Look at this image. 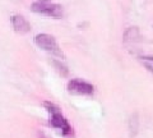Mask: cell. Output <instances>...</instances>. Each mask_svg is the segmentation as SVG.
Masks as SVG:
<instances>
[{
    "label": "cell",
    "instance_id": "cell-1",
    "mask_svg": "<svg viewBox=\"0 0 153 138\" xmlns=\"http://www.w3.org/2000/svg\"><path fill=\"white\" fill-rule=\"evenodd\" d=\"M44 106L46 107V110L50 115V122H49L50 125L52 128H55V129H57L63 136H70L71 133H73V129H71L69 122L66 120L65 116L61 114L60 109L57 107L55 104L49 102V101L44 102Z\"/></svg>",
    "mask_w": 153,
    "mask_h": 138
},
{
    "label": "cell",
    "instance_id": "cell-2",
    "mask_svg": "<svg viewBox=\"0 0 153 138\" xmlns=\"http://www.w3.org/2000/svg\"><path fill=\"white\" fill-rule=\"evenodd\" d=\"M31 10L41 16L51 17L55 19H60L63 17V7L60 4H55L51 0H36L31 5Z\"/></svg>",
    "mask_w": 153,
    "mask_h": 138
},
{
    "label": "cell",
    "instance_id": "cell-3",
    "mask_svg": "<svg viewBox=\"0 0 153 138\" xmlns=\"http://www.w3.org/2000/svg\"><path fill=\"white\" fill-rule=\"evenodd\" d=\"M35 44L42 50L49 51V53H52L59 56H63V53L59 49V45H57L54 36L47 35V33H40V35H37L35 37Z\"/></svg>",
    "mask_w": 153,
    "mask_h": 138
},
{
    "label": "cell",
    "instance_id": "cell-4",
    "mask_svg": "<svg viewBox=\"0 0 153 138\" xmlns=\"http://www.w3.org/2000/svg\"><path fill=\"white\" fill-rule=\"evenodd\" d=\"M68 92L71 95H76V96H89L94 92V87L93 84H91L85 81L80 79V78H74L70 79L68 82Z\"/></svg>",
    "mask_w": 153,
    "mask_h": 138
},
{
    "label": "cell",
    "instance_id": "cell-5",
    "mask_svg": "<svg viewBox=\"0 0 153 138\" xmlns=\"http://www.w3.org/2000/svg\"><path fill=\"white\" fill-rule=\"evenodd\" d=\"M10 21H12V26L14 28V31H16L17 33H21V35H23V33H27V32L31 31L30 22H28L23 16L16 14V16H13L10 18Z\"/></svg>",
    "mask_w": 153,
    "mask_h": 138
},
{
    "label": "cell",
    "instance_id": "cell-6",
    "mask_svg": "<svg viewBox=\"0 0 153 138\" xmlns=\"http://www.w3.org/2000/svg\"><path fill=\"white\" fill-rule=\"evenodd\" d=\"M140 39L139 30L137 27H129L124 33V41L125 42H134Z\"/></svg>",
    "mask_w": 153,
    "mask_h": 138
},
{
    "label": "cell",
    "instance_id": "cell-7",
    "mask_svg": "<svg viewBox=\"0 0 153 138\" xmlns=\"http://www.w3.org/2000/svg\"><path fill=\"white\" fill-rule=\"evenodd\" d=\"M139 131V118L138 114H133L129 119V132H130V137H135Z\"/></svg>",
    "mask_w": 153,
    "mask_h": 138
},
{
    "label": "cell",
    "instance_id": "cell-8",
    "mask_svg": "<svg viewBox=\"0 0 153 138\" xmlns=\"http://www.w3.org/2000/svg\"><path fill=\"white\" fill-rule=\"evenodd\" d=\"M139 60L148 72L153 73V56H142V58H139Z\"/></svg>",
    "mask_w": 153,
    "mask_h": 138
},
{
    "label": "cell",
    "instance_id": "cell-9",
    "mask_svg": "<svg viewBox=\"0 0 153 138\" xmlns=\"http://www.w3.org/2000/svg\"><path fill=\"white\" fill-rule=\"evenodd\" d=\"M52 63H54V65L56 66V69L59 70V72H60L61 74H63V75H66V74H68V69H66V66H65V65H63V64H61L60 61H57V60H54V61H52Z\"/></svg>",
    "mask_w": 153,
    "mask_h": 138
},
{
    "label": "cell",
    "instance_id": "cell-10",
    "mask_svg": "<svg viewBox=\"0 0 153 138\" xmlns=\"http://www.w3.org/2000/svg\"><path fill=\"white\" fill-rule=\"evenodd\" d=\"M41 138H46V137H45V136H44V134H42V136H41Z\"/></svg>",
    "mask_w": 153,
    "mask_h": 138
}]
</instances>
